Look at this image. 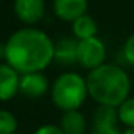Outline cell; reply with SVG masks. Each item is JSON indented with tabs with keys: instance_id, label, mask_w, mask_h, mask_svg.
Here are the masks:
<instances>
[{
	"instance_id": "cell-11",
	"label": "cell",
	"mask_w": 134,
	"mask_h": 134,
	"mask_svg": "<svg viewBox=\"0 0 134 134\" xmlns=\"http://www.w3.org/2000/svg\"><path fill=\"white\" fill-rule=\"evenodd\" d=\"M59 127L64 134H85L87 133V120L79 110L62 113Z\"/></svg>"
},
{
	"instance_id": "cell-9",
	"label": "cell",
	"mask_w": 134,
	"mask_h": 134,
	"mask_svg": "<svg viewBox=\"0 0 134 134\" xmlns=\"http://www.w3.org/2000/svg\"><path fill=\"white\" fill-rule=\"evenodd\" d=\"M22 75L6 62L0 65V98L6 102L20 92Z\"/></svg>"
},
{
	"instance_id": "cell-4",
	"label": "cell",
	"mask_w": 134,
	"mask_h": 134,
	"mask_svg": "<svg viewBox=\"0 0 134 134\" xmlns=\"http://www.w3.org/2000/svg\"><path fill=\"white\" fill-rule=\"evenodd\" d=\"M105 58L107 48L98 36L78 41V65H81L84 69L92 71L101 66L105 64Z\"/></svg>"
},
{
	"instance_id": "cell-15",
	"label": "cell",
	"mask_w": 134,
	"mask_h": 134,
	"mask_svg": "<svg viewBox=\"0 0 134 134\" xmlns=\"http://www.w3.org/2000/svg\"><path fill=\"white\" fill-rule=\"evenodd\" d=\"M122 56H124V61L127 62L130 66H134V33H131L127 38V41L124 42Z\"/></svg>"
},
{
	"instance_id": "cell-13",
	"label": "cell",
	"mask_w": 134,
	"mask_h": 134,
	"mask_svg": "<svg viewBox=\"0 0 134 134\" xmlns=\"http://www.w3.org/2000/svg\"><path fill=\"white\" fill-rule=\"evenodd\" d=\"M118 120L125 127L134 128V97H128L118 108Z\"/></svg>"
},
{
	"instance_id": "cell-7",
	"label": "cell",
	"mask_w": 134,
	"mask_h": 134,
	"mask_svg": "<svg viewBox=\"0 0 134 134\" xmlns=\"http://www.w3.org/2000/svg\"><path fill=\"white\" fill-rule=\"evenodd\" d=\"M88 0H53L52 12L59 20L72 23L78 18L87 15Z\"/></svg>"
},
{
	"instance_id": "cell-2",
	"label": "cell",
	"mask_w": 134,
	"mask_h": 134,
	"mask_svg": "<svg viewBox=\"0 0 134 134\" xmlns=\"http://www.w3.org/2000/svg\"><path fill=\"white\" fill-rule=\"evenodd\" d=\"M90 98L98 105L118 108L130 97L131 81L127 71L115 64H104L87 75Z\"/></svg>"
},
{
	"instance_id": "cell-8",
	"label": "cell",
	"mask_w": 134,
	"mask_h": 134,
	"mask_svg": "<svg viewBox=\"0 0 134 134\" xmlns=\"http://www.w3.org/2000/svg\"><path fill=\"white\" fill-rule=\"evenodd\" d=\"M51 91V85L43 72L23 74L20 78V94L27 98H42L45 94Z\"/></svg>"
},
{
	"instance_id": "cell-12",
	"label": "cell",
	"mask_w": 134,
	"mask_h": 134,
	"mask_svg": "<svg viewBox=\"0 0 134 134\" xmlns=\"http://www.w3.org/2000/svg\"><path fill=\"white\" fill-rule=\"evenodd\" d=\"M71 29H72L74 38L78 39V41H84V39H90L97 36L98 25H97L94 18H91L90 15H84L71 23Z\"/></svg>"
},
{
	"instance_id": "cell-6",
	"label": "cell",
	"mask_w": 134,
	"mask_h": 134,
	"mask_svg": "<svg viewBox=\"0 0 134 134\" xmlns=\"http://www.w3.org/2000/svg\"><path fill=\"white\" fill-rule=\"evenodd\" d=\"M13 10L25 26H35L46 15V3L45 0H15Z\"/></svg>"
},
{
	"instance_id": "cell-3",
	"label": "cell",
	"mask_w": 134,
	"mask_h": 134,
	"mask_svg": "<svg viewBox=\"0 0 134 134\" xmlns=\"http://www.w3.org/2000/svg\"><path fill=\"white\" fill-rule=\"evenodd\" d=\"M49 92L52 104L62 113L79 110L90 97L87 78L74 71L61 74L52 82Z\"/></svg>"
},
{
	"instance_id": "cell-10",
	"label": "cell",
	"mask_w": 134,
	"mask_h": 134,
	"mask_svg": "<svg viewBox=\"0 0 134 134\" xmlns=\"http://www.w3.org/2000/svg\"><path fill=\"white\" fill-rule=\"evenodd\" d=\"M55 62L69 66L78 64V39L61 38L55 42Z\"/></svg>"
},
{
	"instance_id": "cell-5",
	"label": "cell",
	"mask_w": 134,
	"mask_h": 134,
	"mask_svg": "<svg viewBox=\"0 0 134 134\" xmlns=\"http://www.w3.org/2000/svg\"><path fill=\"white\" fill-rule=\"evenodd\" d=\"M118 121L117 108L98 105L91 118V134H121L122 131L117 127Z\"/></svg>"
},
{
	"instance_id": "cell-14",
	"label": "cell",
	"mask_w": 134,
	"mask_h": 134,
	"mask_svg": "<svg viewBox=\"0 0 134 134\" xmlns=\"http://www.w3.org/2000/svg\"><path fill=\"white\" fill-rule=\"evenodd\" d=\"M18 120L10 111L2 110L0 113V134H16Z\"/></svg>"
},
{
	"instance_id": "cell-17",
	"label": "cell",
	"mask_w": 134,
	"mask_h": 134,
	"mask_svg": "<svg viewBox=\"0 0 134 134\" xmlns=\"http://www.w3.org/2000/svg\"><path fill=\"white\" fill-rule=\"evenodd\" d=\"M121 134H134V128L133 127H125Z\"/></svg>"
},
{
	"instance_id": "cell-1",
	"label": "cell",
	"mask_w": 134,
	"mask_h": 134,
	"mask_svg": "<svg viewBox=\"0 0 134 134\" xmlns=\"http://www.w3.org/2000/svg\"><path fill=\"white\" fill-rule=\"evenodd\" d=\"M3 62L20 75L43 72L55 61V42L46 32L35 26H23L15 30L2 45Z\"/></svg>"
},
{
	"instance_id": "cell-16",
	"label": "cell",
	"mask_w": 134,
	"mask_h": 134,
	"mask_svg": "<svg viewBox=\"0 0 134 134\" xmlns=\"http://www.w3.org/2000/svg\"><path fill=\"white\" fill-rule=\"evenodd\" d=\"M33 134H64V131L56 124H45L41 125L38 130H35Z\"/></svg>"
}]
</instances>
